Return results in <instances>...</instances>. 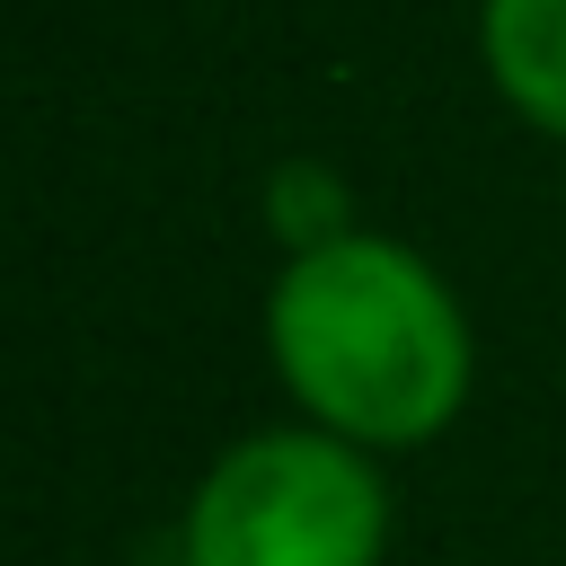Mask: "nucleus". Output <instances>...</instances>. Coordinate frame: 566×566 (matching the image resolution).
Masks as SVG:
<instances>
[{"label":"nucleus","instance_id":"nucleus-4","mask_svg":"<svg viewBox=\"0 0 566 566\" xmlns=\"http://www.w3.org/2000/svg\"><path fill=\"white\" fill-rule=\"evenodd\" d=\"M265 221H274V239H283L292 256H310V248L354 239V195H345L336 168H318V159H283V168L265 177Z\"/></svg>","mask_w":566,"mask_h":566},{"label":"nucleus","instance_id":"nucleus-2","mask_svg":"<svg viewBox=\"0 0 566 566\" xmlns=\"http://www.w3.org/2000/svg\"><path fill=\"white\" fill-rule=\"evenodd\" d=\"M380 548L389 486L371 451L318 424H265L230 442L177 513V566H380Z\"/></svg>","mask_w":566,"mask_h":566},{"label":"nucleus","instance_id":"nucleus-3","mask_svg":"<svg viewBox=\"0 0 566 566\" xmlns=\"http://www.w3.org/2000/svg\"><path fill=\"white\" fill-rule=\"evenodd\" d=\"M478 44H486L495 88L531 124L566 133V0H486L478 9Z\"/></svg>","mask_w":566,"mask_h":566},{"label":"nucleus","instance_id":"nucleus-1","mask_svg":"<svg viewBox=\"0 0 566 566\" xmlns=\"http://www.w3.org/2000/svg\"><path fill=\"white\" fill-rule=\"evenodd\" d=\"M265 354L301 416L354 451H416L469 407V318L451 283L380 239L354 230L310 248L265 292Z\"/></svg>","mask_w":566,"mask_h":566}]
</instances>
